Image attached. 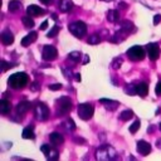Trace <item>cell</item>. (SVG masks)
<instances>
[{
	"mask_svg": "<svg viewBox=\"0 0 161 161\" xmlns=\"http://www.w3.org/2000/svg\"><path fill=\"white\" fill-rule=\"evenodd\" d=\"M146 52L151 60H156L160 57V47L156 43H148L146 45Z\"/></svg>",
	"mask_w": 161,
	"mask_h": 161,
	"instance_id": "9",
	"label": "cell"
},
{
	"mask_svg": "<svg viewBox=\"0 0 161 161\" xmlns=\"http://www.w3.org/2000/svg\"><path fill=\"white\" fill-rule=\"evenodd\" d=\"M102 1H111V0H102Z\"/></svg>",
	"mask_w": 161,
	"mask_h": 161,
	"instance_id": "52",
	"label": "cell"
},
{
	"mask_svg": "<svg viewBox=\"0 0 161 161\" xmlns=\"http://www.w3.org/2000/svg\"><path fill=\"white\" fill-rule=\"evenodd\" d=\"M1 42H3L4 45H10V44L14 43V35L9 29H5L1 33Z\"/></svg>",
	"mask_w": 161,
	"mask_h": 161,
	"instance_id": "15",
	"label": "cell"
},
{
	"mask_svg": "<svg viewBox=\"0 0 161 161\" xmlns=\"http://www.w3.org/2000/svg\"><path fill=\"white\" fill-rule=\"evenodd\" d=\"M57 55H58V50L55 47H53V45H44L43 47L42 58L44 60H53L57 58Z\"/></svg>",
	"mask_w": 161,
	"mask_h": 161,
	"instance_id": "8",
	"label": "cell"
},
{
	"mask_svg": "<svg viewBox=\"0 0 161 161\" xmlns=\"http://www.w3.org/2000/svg\"><path fill=\"white\" fill-rule=\"evenodd\" d=\"M62 127H63L67 132H72V131H74V130H75V123H74V121H73L72 118H68L67 121H64V122H63Z\"/></svg>",
	"mask_w": 161,
	"mask_h": 161,
	"instance_id": "23",
	"label": "cell"
},
{
	"mask_svg": "<svg viewBox=\"0 0 161 161\" xmlns=\"http://www.w3.org/2000/svg\"><path fill=\"white\" fill-rule=\"evenodd\" d=\"M59 30H60V28H59L58 25H54V26L50 29V31L47 34V36H48V38H54V36L59 33Z\"/></svg>",
	"mask_w": 161,
	"mask_h": 161,
	"instance_id": "31",
	"label": "cell"
},
{
	"mask_svg": "<svg viewBox=\"0 0 161 161\" xmlns=\"http://www.w3.org/2000/svg\"><path fill=\"white\" fill-rule=\"evenodd\" d=\"M125 92H126L128 96L137 94V92H136V86H135V84H127V86L125 87Z\"/></svg>",
	"mask_w": 161,
	"mask_h": 161,
	"instance_id": "28",
	"label": "cell"
},
{
	"mask_svg": "<svg viewBox=\"0 0 161 161\" xmlns=\"http://www.w3.org/2000/svg\"><path fill=\"white\" fill-rule=\"evenodd\" d=\"M21 137L25 138V140H33L35 137V135H34V126H26L23 130Z\"/></svg>",
	"mask_w": 161,
	"mask_h": 161,
	"instance_id": "19",
	"label": "cell"
},
{
	"mask_svg": "<svg viewBox=\"0 0 161 161\" xmlns=\"http://www.w3.org/2000/svg\"><path fill=\"white\" fill-rule=\"evenodd\" d=\"M31 108V103L29 102V101H26V99H24V101H21L18 106H16V114L21 118L29 109Z\"/></svg>",
	"mask_w": 161,
	"mask_h": 161,
	"instance_id": "10",
	"label": "cell"
},
{
	"mask_svg": "<svg viewBox=\"0 0 161 161\" xmlns=\"http://www.w3.org/2000/svg\"><path fill=\"white\" fill-rule=\"evenodd\" d=\"M160 21H161V15H160V14L155 15V16H153V25H158Z\"/></svg>",
	"mask_w": 161,
	"mask_h": 161,
	"instance_id": "40",
	"label": "cell"
},
{
	"mask_svg": "<svg viewBox=\"0 0 161 161\" xmlns=\"http://www.w3.org/2000/svg\"><path fill=\"white\" fill-rule=\"evenodd\" d=\"M121 64H122V58H121V57L114 58V59H113V62L111 63V65H112V68H113V69H118V68L121 67Z\"/></svg>",
	"mask_w": 161,
	"mask_h": 161,
	"instance_id": "32",
	"label": "cell"
},
{
	"mask_svg": "<svg viewBox=\"0 0 161 161\" xmlns=\"http://www.w3.org/2000/svg\"><path fill=\"white\" fill-rule=\"evenodd\" d=\"M121 28L122 29H125L127 33H132V30H135V26H133V24H132V21H130V20H123L122 23H121Z\"/></svg>",
	"mask_w": 161,
	"mask_h": 161,
	"instance_id": "25",
	"label": "cell"
},
{
	"mask_svg": "<svg viewBox=\"0 0 161 161\" xmlns=\"http://www.w3.org/2000/svg\"><path fill=\"white\" fill-rule=\"evenodd\" d=\"M72 99L67 96H63L57 99V116H64L72 109Z\"/></svg>",
	"mask_w": 161,
	"mask_h": 161,
	"instance_id": "2",
	"label": "cell"
},
{
	"mask_svg": "<svg viewBox=\"0 0 161 161\" xmlns=\"http://www.w3.org/2000/svg\"><path fill=\"white\" fill-rule=\"evenodd\" d=\"M145 54H146L145 49H143L142 47H140V45H133V47H131V48L127 50V57H128L131 60H133V62L142 60V59L145 58Z\"/></svg>",
	"mask_w": 161,
	"mask_h": 161,
	"instance_id": "7",
	"label": "cell"
},
{
	"mask_svg": "<svg viewBox=\"0 0 161 161\" xmlns=\"http://www.w3.org/2000/svg\"><path fill=\"white\" fill-rule=\"evenodd\" d=\"M153 130H155V127H153V126H150V127H148V130H147V131H148V133H151V132H152V131H153Z\"/></svg>",
	"mask_w": 161,
	"mask_h": 161,
	"instance_id": "48",
	"label": "cell"
},
{
	"mask_svg": "<svg viewBox=\"0 0 161 161\" xmlns=\"http://www.w3.org/2000/svg\"><path fill=\"white\" fill-rule=\"evenodd\" d=\"M131 117H133V111L132 109H125L119 114V119H122V121H128V119H131Z\"/></svg>",
	"mask_w": 161,
	"mask_h": 161,
	"instance_id": "26",
	"label": "cell"
},
{
	"mask_svg": "<svg viewBox=\"0 0 161 161\" xmlns=\"http://www.w3.org/2000/svg\"><path fill=\"white\" fill-rule=\"evenodd\" d=\"M30 89H31V91H39V89H40V84H39V82H36V80L33 82L31 86H30Z\"/></svg>",
	"mask_w": 161,
	"mask_h": 161,
	"instance_id": "38",
	"label": "cell"
},
{
	"mask_svg": "<svg viewBox=\"0 0 161 161\" xmlns=\"http://www.w3.org/2000/svg\"><path fill=\"white\" fill-rule=\"evenodd\" d=\"M137 151L140 155L147 156L151 152V145L143 140H140V141H137Z\"/></svg>",
	"mask_w": 161,
	"mask_h": 161,
	"instance_id": "11",
	"label": "cell"
},
{
	"mask_svg": "<svg viewBox=\"0 0 161 161\" xmlns=\"http://www.w3.org/2000/svg\"><path fill=\"white\" fill-rule=\"evenodd\" d=\"M99 102L106 107L107 111H116L119 106V103L117 101H113V99H108V98H101Z\"/></svg>",
	"mask_w": 161,
	"mask_h": 161,
	"instance_id": "13",
	"label": "cell"
},
{
	"mask_svg": "<svg viewBox=\"0 0 161 161\" xmlns=\"http://www.w3.org/2000/svg\"><path fill=\"white\" fill-rule=\"evenodd\" d=\"M58 156H59L58 150L52 147V148H50V151H49V153L47 155V158H48V160H57V158H58Z\"/></svg>",
	"mask_w": 161,
	"mask_h": 161,
	"instance_id": "29",
	"label": "cell"
},
{
	"mask_svg": "<svg viewBox=\"0 0 161 161\" xmlns=\"http://www.w3.org/2000/svg\"><path fill=\"white\" fill-rule=\"evenodd\" d=\"M74 78H75L77 82H80V74H79V73H77V74L74 75Z\"/></svg>",
	"mask_w": 161,
	"mask_h": 161,
	"instance_id": "47",
	"label": "cell"
},
{
	"mask_svg": "<svg viewBox=\"0 0 161 161\" xmlns=\"http://www.w3.org/2000/svg\"><path fill=\"white\" fill-rule=\"evenodd\" d=\"M138 128H140V121H138V119H136V121L130 126V128H128V130H130V132H131V133H136V132L138 131Z\"/></svg>",
	"mask_w": 161,
	"mask_h": 161,
	"instance_id": "33",
	"label": "cell"
},
{
	"mask_svg": "<svg viewBox=\"0 0 161 161\" xmlns=\"http://www.w3.org/2000/svg\"><path fill=\"white\" fill-rule=\"evenodd\" d=\"M34 116L38 121H45L49 117V108L43 102H36L34 106Z\"/></svg>",
	"mask_w": 161,
	"mask_h": 161,
	"instance_id": "6",
	"label": "cell"
},
{
	"mask_svg": "<svg viewBox=\"0 0 161 161\" xmlns=\"http://www.w3.org/2000/svg\"><path fill=\"white\" fill-rule=\"evenodd\" d=\"M10 109H11L10 101H8V99H5V98L3 97V99L0 101V112H1V114H3V116H6V114L10 112Z\"/></svg>",
	"mask_w": 161,
	"mask_h": 161,
	"instance_id": "18",
	"label": "cell"
},
{
	"mask_svg": "<svg viewBox=\"0 0 161 161\" xmlns=\"http://www.w3.org/2000/svg\"><path fill=\"white\" fill-rule=\"evenodd\" d=\"M50 148H52V147H50V145H42V147H40V150H42V152H43V153H44L45 156H47V155L49 153V151H50Z\"/></svg>",
	"mask_w": 161,
	"mask_h": 161,
	"instance_id": "37",
	"label": "cell"
},
{
	"mask_svg": "<svg viewBox=\"0 0 161 161\" xmlns=\"http://www.w3.org/2000/svg\"><path fill=\"white\" fill-rule=\"evenodd\" d=\"M68 29L78 39H82L86 35V33H87V25L83 21H80V20H75V21L70 23L68 25Z\"/></svg>",
	"mask_w": 161,
	"mask_h": 161,
	"instance_id": "4",
	"label": "cell"
},
{
	"mask_svg": "<svg viewBox=\"0 0 161 161\" xmlns=\"http://www.w3.org/2000/svg\"><path fill=\"white\" fill-rule=\"evenodd\" d=\"M62 84L60 83H54V84H49L48 86V88L50 89V91H58V89H62Z\"/></svg>",
	"mask_w": 161,
	"mask_h": 161,
	"instance_id": "36",
	"label": "cell"
},
{
	"mask_svg": "<svg viewBox=\"0 0 161 161\" xmlns=\"http://www.w3.org/2000/svg\"><path fill=\"white\" fill-rule=\"evenodd\" d=\"M102 40V36L99 35V34H92L89 38H88V44H92V45H96V44H98L99 42Z\"/></svg>",
	"mask_w": 161,
	"mask_h": 161,
	"instance_id": "27",
	"label": "cell"
},
{
	"mask_svg": "<svg viewBox=\"0 0 161 161\" xmlns=\"http://www.w3.org/2000/svg\"><path fill=\"white\" fill-rule=\"evenodd\" d=\"M73 141H74L75 143H78V145H84V143H86V140L82 138V137H74Z\"/></svg>",
	"mask_w": 161,
	"mask_h": 161,
	"instance_id": "39",
	"label": "cell"
},
{
	"mask_svg": "<svg viewBox=\"0 0 161 161\" xmlns=\"http://www.w3.org/2000/svg\"><path fill=\"white\" fill-rule=\"evenodd\" d=\"M23 25L25 26V28H28V29H30V28H33L34 26V20H33V16H30V15H25V16H23Z\"/></svg>",
	"mask_w": 161,
	"mask_h": 161,
	"instance_id": "24",
	"label": "cell"
},
{
	"mask_svg": "<svg viewBox=\"0 0 161 161\" xmlns=\"http://www.w3.org/2000/svg\"><path fill=\"white\" fill-rule=\"evenodd\" d=\"M97 160H112L116 158V150L109 145H103L96 151Z\"/></svg>",
	"mask_w": 161,
	"mask_h": 161,
	"instance_id": "3",
	"label": "cell"
},
{
	"mask_svg": "<svg viewBox=\"0 0 161 161\" xmlns=\"http://www.w3.org/2000/svg\"><path fill=\"white\" fill-rule=\"evenodd\" d=\"M52 18H53L54 20H57V15H55V14H53V15H52Z\"/></svg>",
	"mask_w": 161,
	"mask_h": 161,
	"instance_id": "50",
	"label": "cell"
},
{
	"mask_svg": "<svg viewBox=\"0 0 161 161\" xmlns=\"http://www.w3.org/2000/svg\"><path fill=\"white\" fill-rule=\"evenodd\" d=\"M26 14L30 16H42L45 14V10L38 5H29L26 8Z\"/></svg>",
	"mask_w": 161,
	"mask_h": 161,
	"instance_id": "12",
	"label": "cell"
},
{
	"mask_svg": "<svg viewBox=\"0 0 161 161\" xmlns=\"http://www.w3.org/2000/svg\"><path fill=\"white\" fill-rule=\"evenodd\" d=\"M88 62H89V57L88 55H84L83 57V60H82V64H87Z\"/></svg>",
	"mask_w": 161,
	"mask_h": 161,
	"instance_id": "43",
	"label": "cell"
},
{
	"mask_svg": "<svg viewBox=\"0 0 161 161\" xmlns=\"http://www.w3.org/2000/svg\"><path fill=\"white\" fill-rule=\"evenodd\" d=\"M49 140L53 146H59V145H63V142H64V137L59 132H52L49 135Z\"/></svg>",
	"mask_w": 161,
	"mask_h": 161,
	"instance_id": "16",
	"label": "cell"
},
{
	"mask_svg": "<svg viewBox=\"0 0 161 161\" xmlns=\"http://www.w3.org/2000/svg\"><path fill=\"white\" fill-rule=\"evenodd\" d=\"M77 112H78V116H79L82 119L87 121V119L92 118V116H93V113H94V107H93V104H91V103H80V104H78V107H77Z\"/></svg>",
	"mask_w": 161,
	"mask_h": 161,
	"instance_id": "5",
	"label": "cell"
},
{
	"mask_svg": "<svg viewBox=\"0 0 161 161\" xmlns=\"http://www.w3.org/2000/svg\"><path fill=\"white\" fill-rule=\"evenodd\" d=\"M158 128H160V130H161V122H160V125H158Z\"/></svg>",
	"mask_w": 161,
	"mask_h": 161,
	"instance_id": "51",
	"label": "cell"
},
{
	"mask_svg": "<svg viewBox=\"0 0 161 161\" xmlns=\"http://www.w3.org/2000/svg\"><path fill=\"white\" fill-rule=\"evenodd\" d=\"M73 1L72 0H59V9L62 13H69L73 9Z\"/></svg>",
	"mask_w": 161,
	"mask_h": 161,
	"instance_id": "17",
	"label": "cell"
},
{
	"mask_svg": "<svg viewBox=\"0 0 161 161\" xmlns=\"http://www.w3.org/2000/svg\"><path fill=\"white\" fill-rule=\"evenodd\" d=\"M8 82H9V86H10L11 88H14V89H20V88H24V87L28 84L29 77H28L26 73L19 72V73L11 74V75L9 77V79H8Z\"/></svg>",
	"mask_w": 161,
	"mask_h": 161,
	"instance_id": "1",
	"label": "cell"
},
{
	"mask_svg": "<svg viewBox=\"0 0 161 161\" xmlns=\"http://www.w3.org/2000/svg\"><path fill=\"white\" fill-rule=\"evenodd\" d=\"M136 92L138 96L141 97H146L147 93H148V86L146 83H140V84H136Z\"/></svg>",
	"mask_w": 161,
	"mask_h": 161,
	"instance_id": "20",
	"label": "cell"
},
{
	"mask_svg": "<svg viewBox=\"0 0 161 161\" xmlns=\"http://www.w3.org/2000/svg\"><path fill=\"white\" fill-rule=\"evenodd\" d=\"M48 21H49V20H45V21H43V24L40 25V30H45V29L48 28Z\"/></svg>",
	"mask_w": 161,
	"mask_h": 161,
	"instance_id": "42",
	"label": "cell"
},
{
	"mask_svg": "<svg viewBox=\"0 0 161 161\" xmlns=\"http://www.w3.org/2000/svg\"><path fill=\"white\" fill-rule=\"evenodd\" d=\"M62 70H63V75L67 78V79H72V77H73V74H72V72H70V68H62Z\"/></svg>",
	"mask_w": 161,
	"mask_h": 161,
	"instance_id": "35",
	"label": "cell"
},
{
	"mask_svg": "<svg viewBox=\"0 0 161 161\" xmlns=\"http://www.w3.org/2000/svg\"><path fill=\"white\" fill-rule=\"evenodd\" d=\"M107 20L109 23H117L119 20V13L117 10H108L107 11Z\"/></svg>",
	"mask_w": 161,
	"mask_h": 161,
	"instance_id": "22",
	"label": "cell"
},
{
	"mask_svg": "<svg viewBox=\"0 0 161 161\" xmlns=\"http://www.w3.org/2000/svg\"><path fill=\"white\" fill-rule=\"evenodd\" d=\"M156 146H157V148L161 150V138H158V140L156 141Z\"/></svg>",
	"mask_w": 161,
	"mask_h": 161,
	"instance_id": "46",
	"label": "cell"
},
{
	"mask_svg": "<svg viewBox=\"0 0 161 161\" xmlns=\"http://www.w3.org/2000/svg\"><path fill=\"white\" fill-rule=\"evenodd\" d=\"M1 65H3V68H1V70H3V72H6L8 69H10V68H13V67H15V64H11V63H8L6 60H1Z\"/></svg>",
	"mask_w": 161,
	"mask_h": 161,
	"instance_id": "34",
	"label": "cell"
},
{
	"mask_svg": "<svg viewBox=\"0 0 161 161\" xmlns=\"http://www.w3.org/2000/svg\"><path fill=\"white\" fill-rule=\"evenodd\" d=\"M40 1H42L44 5H50V4L53 3V0H40Z\"/></svg>",
	"mask_w": 161,
	"mask_h": 161,
	"instance_id": "44",
	"label": "cell"
},
{
	"mask_svg": "<svg viewBox=\"0 0 161 161\" xmlns=\"http://www.w3.org/2000/svg\"><path fill=\"white\" fill-rule=\"evenodd\" d=\"M118 8H119V9H126V8H127V4H125V3H119V4H118Z\"/></svg>",
	"mask_w": 161,
	"mask_h": 161,
	"instance_id": "45",
	"label": "cell"
},
{
	"mask_svg": "<svg viewBox=\"0 0 161 161\" xmlns=\"http://www.w3.org/2000/svg\"><path fill=\"white\" fill-rule=\"evenodd\" d=\"M47 67H50V64H42V68H47Z\"/></svg>",
	"mask_w": 161,
	"mask_h": 161,
	"instance_id": "49",
	"label": "cell"
},
{
	"mask_svg": "<svg viewBox=\"0 0 161 161\" xmlns=\"http://www.w3.org/2000/svg\"><path fill=\"white\" fill-rule=\"evenodd\" d=\"M8 9H9L10 13H16L18 10L21 9V1H19V0H10L9 5H8Z\"/></svg>",
	"mask_w": 161,
	"mask_h": 161,
	"instance_id": "21",
	"label": "cell"
},
{
	"mask_svg": "<svg viewBox=\"0 0 161 161\" xmlns=\"http://www.w3.org/2000/svg\"><path fill=\"white\" fill-rule=\"evenodd\" d=\"M155 92H156V94H157V96H161V80H160V82L156 84Z\"/></svg>",
	"mask_w": 161,
	"mask_h": 161,
	"instance_id": "41",
	"label": "cell"
},
{
	"mask_svg": "<svg viewBox=\"0 0 161 161\" xmlns=\"http://www.w3.org/2000/svg\"><path fill=\"white\" fill-rule=\"evenodd\" d=\"M38 38V33L36 31H30L29 34H26L23 39H21V45L23 47H29L30 44H33Z\"/></svg>",
	"mask_w": 161,
	"mask_h": 161,
	"instance_id": "14",
	"label": "cell"
},
{
	"mask_svg": "<svg viewBox=\"0 0 161 161\" xmlns=\"http://www.w3.org/2000/svg\"><path fill=\"white\" fill-rule=\"evenodd\" d=\"M68 59H70V62H78L80 59V52H70L68 54Z\"/></svg>",
	"mask_w": 161,
	"mask_h": 161,
	"instance_id": "30",
	"label": "cell"
}]
</instances>
